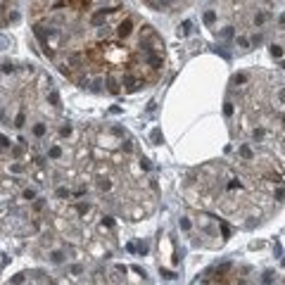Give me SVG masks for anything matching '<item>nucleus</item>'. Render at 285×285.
I'll return each instance as SVG.
<instances>
[{
	"label": "nucleus",
	"mask_w": 285,
	"mask_h": 285,
	"mask_svg": "<svg viewBox=\"0 0 285 285\" xmlns=\"http://www.w3.org/2000/svg\"><path fill=\"white\" fill-rule=\"evenodd\" d=\"M131 29H133V24H131L129 19H126V22H121V26H119V33H121V36H129V33H131Z\"/></svg>",
	"instance_id": "1"
},
{
	"label": "nucleus",
	"mask_w": 285,
	"mask_h": 285,
	"mask_svg": "<svg viewBox=\"0 0 285 285\" xmlns=\"http://www.w3.org/2000/svg\"><path fill=\"white\" fill-rule=\"evenodd\" d=\"M90 22L95 24V26H100V24L105 22V10H100V12H97V14H93V19H90Z\"/></svg>",
	"instance_id": "2"
},
{
	"label": "nucleus",
	"mask_w": 285,
	"mask_h": 285,
	"mask_svg": "<svg viewBox=\"0 0 285 285\" xmlns=\"http://www.w3.org/2000/svg\"><path fill=\"white\" fill-rule=\"evenodd\" d=\"M33 135H36V138H43L45 135V124H36L33 126Z\"/></svg>",
	"instance_id": "3"
},
{
	"label": "nucleus",
	"mask_w": 285,
	"mask_h": 285,
	"mask_svg": "<svg viewBox=\"0 0 285 285\" xmlns=\"http://www.w3.org/2000/svg\"><path fill=\"white\" fill-rule=\"evenodd\" d=\"M271 55L273 57H283V48L280 45H271Z\"/></svg>",
	"instance_id": "4"
},
{
	"label": "nucleus",
	"mask_w": 285,
	"mask_h": 285,
	"mask_svg": "<svg viewBox=\"0 0 285 285\" xmlns=\"http://www.w3.org/2000/svg\"><path fill=\"white\" fill-rule=\"evenodd\" d=\"M214 19H216V12H207V14H205V22L207 24H214Z\"/></svg>",
	"instance_id": "5"
},
{
	"label": "nucleus",
	"mask_w": 285,
	"mask_h": 285,
	"mask_svg": "<svg viewBox=\"0 0 285 285\" xmlns=\"http://www.w3.org/2000/svg\"><path fill=\"white\" fill-rule=\"evenodd\" d=\"M50 102H52L55 107H59V95L57 93H50Z\"/></svg>",
	"instance_id": "6"
},
{
	"label": "nucleus",
	"mask_w": 285,
	"mask_h": 285,
	"mask_svg": "<svg viewBox=\"0 0 285 285\" xmlns=\"http://www.w3.org/2000/svg\"><path fill=\"white\" fill-rule=\"evenodd\" d=\"M188 31H190V22H183V26H181V31H178V33H183V36H185Z\"/></svg>",
	"instance_id": "7"
},
{
	"label": "nucleus",
	"mask_w": 285,
	"mask_h": 285,
	"mask_svg": "<svg viewBox=\"0 0 285 285\" xmlns=\"http://www.w3.org/2000/svg\"><path fill=\"white\" fill-rule=\"evenodd\" d=\"M221 36H223V38H231V36H233V29H231V26H226L223 31H221Z\"/></svg>",
	"instance_id": "8"
},
{
	"label": "nucleus",
	"mask_w": 285,
	"mask_h": 285,
	"mask_svg": "<svg viewBox=\"0 0 285 285\" xmlns=\"http://www.w3.org/2000/svg\"><path fill=\"white\" fill-rule=\"evenodd\" d=\"M50 157H52V159H57L59 157V147H50V152H48Z\"/></svg>",
	"instance_id": "9"
},
{
	"label": "nucleus",
	"mask_w": 285,
	"mask_h": 285,
	"mask_svg": "<svg viewBox=\"0 0 285 285\" xmlns=\"http://www.w3.org/2000/svg\"><path fill=\"white\" fill-rule=\"evenodd\" d=\"M223 112H226V117H231V114H233V102H226V107H223Z\"/></svg>",
	"instance_id": "10"
},
{
	"label": "nucleus",
	"mask_w": 285,
	"mask_h": 285,
	"mask_svg": "<svg viewBox=\"0 0 285 285\" xmlns=\"http://www.w3.org/2000/svg\"><path fill=\"white\" fill-rule=\"evenodd\" d=\"M67 195H69V190H67V188H59L57 190V197H67Z\"/></svg>",
	"instance_id": "11"
},
{
	"label": "nucleus",
	"mask_w": 285,
	"mask_h": 285,
	"mask_svg": "<svg viewBox=\"0 0 285 285\" xmlns=\"http://www.w3.org/2000/svg\"><path fill=\"white\" fill-rule=\"evenodd\" d=\"M171 3H173V0H162V7H169Z\"/></svg>",
	"instance_id": "12"
},
{
	"label": "nucleus",
	"mask_w": 285,
	"mask_h": 285,
	"mask_svg": "<svg viewBox=\"0 0 285 285\" xmlns=\"http://www.w3.org/2000/svg\"><path fill=\"white\" fill-rule=\"evenodd\" d=\"M280 26H285V14H283V17H280Z\"/></svg>",
	"instance_id": "13"
}]
</instances>
